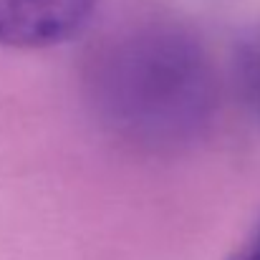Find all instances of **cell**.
<instances>
[{"label":"cell","instance_id":"cell-1","mask_svg":"<svg viewBox=\"0 0 260 260\" xmlns=\"http://www.w3.org/2000/svg\"><path fill=\"white\" fill-rule=\"evenodd\" d=\"M96 0H0V46L46 48L74 38Z\"/></svg>","mask_w":260,"mask_h":260},{"label":"cell","instance_id":"cell-2","mask_svg":"<svg viewBox=\"0 0 260 260\" xmlns=\"http://www.w3.org/2000/svg\"><path fill=\"white\" fill-rule=\"evenodd\" d=\"M230 260H260V250H258V248H253L250 253H240V255H233Z\"/></svg>","mask_w":260,"mask_h":260},{"label":"cell","instance_id":"cell-3","mask_svg":"<svg viewBox=\"0 0 260 260\" xmlns=\"http://www.w3.org/2000/svg\"><path fill=\"white\" fill-rule=\"evenodd\" d=\"M255 248H258V250H260V238H258V245H255Z\"/></svg>","mask_w":260,"mask_h":260}]
</instances>
